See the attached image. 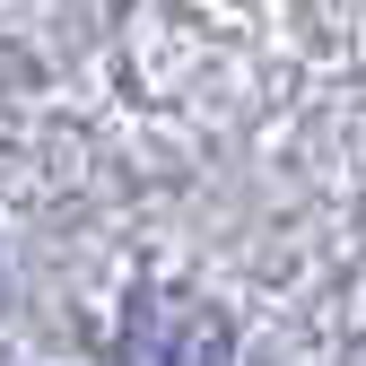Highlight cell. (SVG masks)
<instances>
[{"mask_svg": "<svg viewBox=\"0 0 366 366\" xmlns=\"http://www.w3.org/2000/svg\"><path fill=\"white\" fill-rule=\"evenodd\" d=\"M236 357V332L227 314L183 297V288H140L122 305V332H114V366H227Z\"/></svg>", "mask_w": 366, "mask_h": 366, "instance_id": "obj_1", "label": "cell"}]
</instances>
